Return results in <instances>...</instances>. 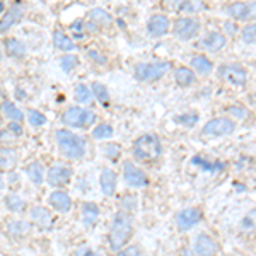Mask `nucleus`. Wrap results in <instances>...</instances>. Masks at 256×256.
<instances>
[{"label":"nucleus","mask_w":256,"mask_h":256,"mask_svg":"<svg viewBox=\"0 0 256 256\" xmlns=\"http://www.w3.org/2000/svg\"><path fill=\"white\" fill-rule=\"evenodd\" d=\"M2 111H4V114H6L7 118L12 120V122H22V120H24V113L14 104V102H10V101L4 102Z\"/></svg>","instance_id":"28"},{"label":"nucleus","mask_w":256,"mask_h":256,"mask_svg":"<svg viewBox=\"0 0 256 256\" xmlns=\"http://www.w3.org/2000/svg\"><path fill=\"white\" fill-rule=\"evenodd\" d=\"M6 46H7V52H9L10 56H24L26 55V46L24 43H20L19 40L16 38H10V40H6Z\"/></svg>","instance_id":"29"},{"label":"nucleus","mask_w":256,"mask_h":256,"mask_svg":"<svg viewBox=\"0 0 256 256\" xmlns=\"http://www.w3.org/2000/svg\"><path fill=\"white\" fill-rule=\"evenodd\" d=\"M226 30L227 31H234V26H232V24H229V22H226Z\"/></svg>","instance_id":"47"},{"label":"nucleus","mask_w":256,"mask_h":256,"mask_svg":"<svg viewBox=\"0 0 256 256\" xmlns=\"http://www.w3.org/2000/svg\"><path fill=\"white\" fill-rule=\"evenodd\" d=\"M195 256H217V244L207 234H198L193 244Z\"/></svg>","instance_id":"13"},{"label":"nucleus","mask_w":256,"mask_h":256,"mask_svg":"<svg viewBox=\"0 0 256 256\" xmlns=\"http://www.w3.org/2000/svg\"><path fill=\"white\" fill-rule=\"evenodd\" d=\"M88 55H89V58H94V62H98V64H106V58L104 56H101L98 52H88Z\"/></svg>","instance_id":"44"},{"label":"nucleus","mask_w":256,"mask_h":256,"mask_svg":"<svg viewBox=\"0 0 256 256\" xmlns=\"http://www.w3.org/2000/svg\"><path fill=\"white\" fill-rule=\"evenodd\" d=\"M200 31V22L198 19L195 18H181V19H176L174 22V28H172V32H174L176 38L180 40H192L195 38Z\"/></svg>","instance_id":"7"},{"label":"nucleus","mask_w":256,"mask_h":256,"mask_svg":"<svg viewBox=\"0 0 256 256\" xmlns=\"http://www.w3.org/2000/svg\"><path fill=\"white\" fill-rule=\"evenodd\" d=\"M192 67L195 68L198 74H202V76H208V74L214 70V64L207 58V56L198 55V56H193Z\"/></svg>","instance_id":"23"},{"label":"nucleus","mask_w":256,"mask_h":256,"mask_svg":"<svg viewBox=\"0 0 256 256\" xmlns=\"http://www.w3.org/2000/svg\"><path fill=\"white\" fill-rule=\"evenodd\" d=\"M20 16H22V9H20L19 6L12 7V9L7 12V14L4 16L2 19H0V32L9 31L10 28L14 26V24L20 19Z\"/></svg>","instance_id":"19"},{"label":"nucleus","mask_w":256,"mask_h":256,"mask_svg":"<svg viewBox=\"0 0 256 256\" xmlns=\"http://www.w3.org/2000/svg\"><path fill=\"white\" fill-rule=\"evenodd\" d=\"M72 178V169L65 164H55L48 171V183L52 186H62V184H67Z\"/></svg>","instance_id":"12"},{"label":"nucleus","mask_w":256,"mask_h":256,"mask_svg":"<svg viewBox=\"0 0 256 256\" xmlns=\"http://www.w3.org/2000/svg\"><path fill=\"white\" fill-rule=\"evenodd\" d=\"M7 128H9V132H10V134H14V135H20V134H22V128H20V125H18V123H10V125L7 126Z\"/></svg>","instance_id":"45"},{"label":"nucleus","mask_w":256,"mask_h":256,"mask_svg":"<svg viewBox=\"0 0 256 256\" xmlns=\"http://www.w3.org/2000/svg\"><path fill=\"white\" fill-rule=\"evenodd\" d=\"M200 9H202V7L198 6V4H192V2H183V4H181V7H180V10H188V12H196Z\"/></svg>","instance_id":"42"},{"label":"nucleus","mask_w":256,"mask_h":256,"mask_svg":"<svg viewBox=\"0 0 256 256\" xmlns=\"http://www.w3.org/2000/svg\"><path fill=\"white\" fill-rule=\"evenodd\" d=\"M28 120H30V123L32 126H43L44 123H46V116L41 114L40 111H36V110H31L30 113H28Z\"/></svg>","instance_id":"37"},{"label":"nucleus","mask_w":256,"mask_h":256,"mask_svg":"<svg viewBox=\"0 0 256 256\" xmlns=\"http://www.w3.org/2000/svg\"><path fill=\"white\" fill-rule=\"evenodd\" d=\"M4 188V178H2V174H0V190Z\"/></svg>","instance_id":"48"},{"label":"nucleus","mask_w":256,"mask_h":256,"mask_svg":"<svg viewBox=\"0 0 256 256\" xmlns=\"http://www.w3.org/2000/svg\"><path fill=\"white\" fill-rule=\"evenodd\" d=\"M62 122L67 126H79V128H88L96 122V114L89 110L79 108V106H72L64 113Z\"/></svg>","instance_id":"5"},{"label":"nucleus","mask_w":256,"mask_h":256,"mask_svg":"<svg viewBox=\"0 0 256 256\" xmlns=\"http://www.w3.org/2000/svg\"><path fill=\"white\" fill-rule=\"evenodd\" d=\"M174 80L181 88H188V86H192L195 82V74L188 67H178L174 70Z\"/></svg>","instance_id":"22"},{"label":"nucleus","mask_w":256,"mask_h":256,"mask_svg":"<svg viewBox=\"0 0 256 256\" xmlns=\"http://www.w3.org/2000/svg\"><path fill=\"white\" fill-rule=\"evenodd\" d=\"M234 125L232 120L229 118H214L207 122L204 125V130H202V134L207 135V137H222V135H229L234 132Z\"/></svg>","instance_id":"6"},{"label":"nucleus","mask_w":256,"mask_h":256,"mask_svg":"<svg viewBox=\"0 0 256 256\" xmlns=\"http://www.w3.org/2000/svg\"><path fill=\"white\" fill-rule=\"evenodd\" d=\"M56 142H58L60 150L67 156L68 159H80L86 154V140L79 135L72 134L68 130L56 132Z\"/></svg>","instance_id":"2"},{"label":"nucleus","mask_w":256,"mask_h":256,"mask_svg":"<svg viewBox=\"0 0 256 256\" xmlns=\"http://www.w3.org/2000/svg\"><path fill=\"white\" fill-rule=\"evenodd\" d=\"M26 174H28V178H30V180H31L34 184H41V183H43L44 172H43V166H41L38 160H34V162L28 164Z\"/></svg>","instance_id":"25"},{"label":"nucleus","mask_w":256,"mask_h":256,"mask_svg":"<svg viewBox=\"0 0 256 256\" xmlns=\"http://www.w3.org/2000/svg\"><path fill=\"white\" fill-rule=\"evenodd\" d=\"M90 24L94 26H110L111 24V16L102 9H92L89 12Z\"/></svg>","instance_id":"27"},{"label":"nucleus","mask_w":256,"mask_h":256,"mask_svg":"<svg viewBox=\"0 0 256 256\" xmlns=\"http://www.w3.org/2000/svg\"><path fill=\"white\" fill-rule=\"evenodd\" d=\"M99 184H101V192L106 196H111L116 190V174L111 169H102L99 176Z\"/></svg>","instance_id":"17"},{"label":"nucleus","mask_w":256,"mask_h":256,"mask_svg":"<svg viewBox=\"0 0 256 256\" xmlns=\"http://www.w3.org/2000/svg\"><path fill=\"white\" fill-rule=\"evenodd\" d=\"M171 65L168 62H152V64H137L135 65V77L142 82H154L160 79Z\"/></svg>","instance_id":"4"},{"label":"nucleus","mask_w":256,"mask_h":256,"mask_svg":"<svg viewBox=\"0 0 256 256\" xmlns=\"http://www.w3.org/2000/svg\"><path fill=\"white\" fill-rule=\"evenodd\" d=\"M92 94L96 96L98 101H101L102 104H108V101H110V92H108V89H106V86L104 84H101V82H92Z\"/></svg>","instance_id":"30"},{"label":"nucleus","mask_w":256,"mask_h":256,"mask_svg":"<svg viewBox=\"0 0 256 256\" xmlns=\"http://www.w3.org/2000/svg\"><path fill=\"white\" fill-rule=\"evenodd\" d=\"M96 253H94L92 250H88V248H80V250H77L76 256H94Z\"/></svg>","instance_id":"46"},{"label":"nucleus","mask_w":256,"mask_h":256,"mask_svg":"<svg viewBox=\"0 0 256 256\" xmlns=\"http://www.w3.org/2000/svg\"><path fill=\"white\" fill-rule=\"evenodd\" d=\"M0 56H2V53H0Z\"/></svg>","instance_id":"52"},{"label":"nucleus","mask_w":256,"mask_h":256,"mask_svg":"<svg viewBox=\"0 0 256 256\" xmlns=\"http://www.w3.org/2000/svg\"><path fill=\"white\" fill-rule=\"evenodd\" d=\"M193 164H198L204 171H210V172H217L224 168V164L218 162H208L207 159H200V158H193Z\"/></svg>","instance_id":"33"},{"label":"nucleus","mask_w":256,"mask_h":256,"mask_svg":"<svg viewBox=\"0 0 256 256\" xmlns=\"http://www.w3.org/2000/svg\"><path fill=\"white\" fill-rule=\"evenodd\" d=\"M183 256H190V253H186V250L183 251Z\"/></svg>","instance_id":"49"},{"label":"nucleus","mask_w":256,"mask_h":256,"mask_svg":"<svg viewBox=\"0 0 256 256\" xmlns=\"http://www.w3.org/2000/svg\"><path fill=\"white\" fill-rule=\"evenodd\" d=\"M48 202H50V205H52L53 208L58 210V212H62V214L68 212V210L72 208V200H70V196L65 192H60V190L52 192Z\"/></svg>","instance_id":"16"},{"label":"nucleus","mask_w":256,"mask_h":256,"mask_svg":"<svg viewBox=\"0 0 256 256\" xmlns=\"http://www.w3.org/2000/svg\"><path fill=\"white\" fill-rule=\"evenodd\" d=\"M98 218H99V207L96 204H92V202H86L82 205V222L88 227H90L96 224Z\"/></svg>","instance_id":"20"},{"label":"nucleus","mask_w":256,"mask_h":256,"mask_svg":"<svg viewBox=\"0 0 256 256\" xmlns=\"http://www.w3.org/2000/svg\"><path fill=\"white\" fill-rule=\"evenodd\" d=\"M60 65H62V68L65 70V74H70L74 70V67L77 65V58H76V56H72V55L64 56L62 62H60Z\"/></svg>","instance_id":"39"},{"label":"nucleus","mask_w":256,"mask_h":256,"mask_svg":"<svg viewBox=\"0 0 256 256\" xmlns=\"http://www.w3.org/2000/svg\"><path fill=\"white\" fill-rule=\"evenodd\" d=\"M227 14L239 20L256 19V2H236L227 7Z\"/></svg>","instance_id":"10"},{"label":"nucleus","mask_w":256,"mask_h":256,"mask_svg":"<svg viewBox=\"0 0 256 256\" xmlns=\"http://www.w3.org/2000/svg\"><path fill=\"white\" fill-rule=\"evenodd\" d=\"M160 140L152 134L140 135L134 144V156L138 160H156L160 156Z\"/></svg>","instance_id":"3"},{"label":"nucleus","mask_w":256,"mask_h":256,"mask_svg":"<svg viewBox=\"0 0 256 256\" xmlns=\"http://www.w3.org/2000/svg\"><path fill=\"white\" fill-rule=\"evenodd\" d=\"M253 229H256V208L250 210L246 217L241 220V226H239V230H242V232H250Z\"/></svg>","instance_id":"32"},{"label":"nucleus","mask_w":256,"mask_h":256,"mask_svg":"<svg viewBox=\"0 0 256 256\" xmlns=\"http://www.w3.org/2000/svg\"><path fill=\"white\" fill-rule=\"evenodd\" d=\"M218 72H220V76L224 77L227 82L238 86V88H241V86L246 84L248 74H246V70L241 67V65H236V64L222 65V67L218 68Z\"/></svg>","instance_id":"9"},{"label":"nucleus","mask_w":256,"mask_h":256,"mask_svg":"<svg viewBox=\"0 0 256 256\" xmlns=\"http://www.w3.org/2000/svg\"><path fill=\"white\" fill-rule=\"evenodd\" d=\"M92 137L98 140L113 137V128H111V125H99L92 130Z\"/></svg>","instance_id":"35"},{"label":"nucleus","mask_w":256,"mask_h":256,"mask_svg":"<svg viewBox=\"0 0 256 256\" xmlns=\"http://www.w3.org/2000/svg\"><path fill=\"white\" fill-rule=\"evenodd\" d=\"M53 44L58 50H64V52H72V50H76V43L62 31H55V34H53Z\"/></svg>","instance_id":"24"},{"label":"nucleus","mask_w":256,"mask_h":256,"mask_svg":"<svg viewBox=\"0 0 256 256\" xmlns=\"http://www.w3.org/2000/svg\"><path fill=\"white\" fill-rule=\"evenodd\" d=\"M6 205H7V208H9L10 212H20V210L26 207V202H24L19 195L10 193V195L6 198Z\"/></svg>","instance_id":"31"},{"label":"nucleus","mask_w":256,"mask_h":256,"mask_svg":"<svg viewBox=\"0 0 256 256\" xmlns=\"http://www.w3.org/2000/svg\"><path fill=\"white\" fill-rule=\"evenodd\" d=\"M2 7H4V6H2V4H0V10H2Z\"/></svg>","instance_id":"50"},{"label":"nucleus","mask_w":256,"mask_h":256,"mask_svg":"<svg viewBox=\"0 0 256 256\" xmlns=\"http://www.w3.org/2000/svg\"><path fill=\"white\" fill-rule=\"evenodd\" d=\"M202 210L200 208H195V207H192V208H184V210H181L180 214L176 216V224H178V229L180 230H190V229H193L198 222L202 220Z\"/></svg>","instance_id":"11"},{"label":"nucleus","mask_w":256,"mask_h":256,"mask_svg":"<svg viewBox=\"0 0 256 256\" xmlns=\"http://www.w3.org/2000/svg\"><path fill=\"white\" fill-rule=\"evenodd\" d=\"M241 40L248 44H256V24H250L242 30Z\"/></svg>","instance_id":"36"},{"label":"nucleus","mask_w":256,"mask_h":256,"mask_svg":"<svg viewBox=\"0 0 256 256\" xmlns=\"http://www.w3.org/2000/svg\"><path fill=\"white\" fill-rule=\"evenodd\" d=\"M123 178H125V183L128 186H134V188H144L148 183L146 172L142 169H138L137 166H134V162H130V160L123 162Z\"/></svg>","instance_id":"8"},{"label":"nucleus","mask_w":256,"mask_h":256,"mask_svg":"<svg viewBox=\"0 0 256 256\" xmlns=\"http://www.w3.org/2000/svg\"><path fill=\"white\" fill-rule=\"evenodd\" d=\"M227 113L232 114V116L238 120H244L248 116V110L241 108V106H229V108H227Z\"/></svg>","instance_id":"40"},{"label":"nucleus","mask_w":256,"mask_h":256,"mask_svg":"<svg viewBox=\"0 0 256 256\" xmlns=\"http://www.w3.org/2000/svg\"><path fill=\"white\" fill-rule=\"evenodd\" d=\"M106 156H108L110 159H116L120 156V148L118 146H114V144H110L108 147H106Z\"/></svg>","instance_id":"41"},{"label":"nucleus","mask_w":256,"mask_h":256,"mask_svg":"<svg viewBox=\"0 0 256 256\" xmlns=\"http://www.w3.org/2000/svg\"><path fill=\"white\" fill-rule=\"evenodd\" d=\"M30 230H31V226L22 220L9 222V226H7V232H9L12 238H22L24 234H28Z\"/></svg>","instance_id":"26"},{"label":"nucleus","mask_w":256,"mask_h":256,"mask_svg":"<svg viewBox=\"0 0 256 256\" xmlns=\"http://www.w3.org/2000/svg\"><path fill=\"white\" fill-rule=\"evenodd\" d=\"M176 123H180V125H184V126H193L195 123L198 122V116L196 114H180V116L174 118Z\"/></svg>","instance_id":"38"},{"label":"nucleus","mask_w":256,"mask_h":256,"mask_svg":"<svg viewBox=\"0 0 256 256\" xmlns=\"http://www.w3.org/2000/svg\"><path fill=\"white\" fill-rule=\"evenodd\" d=\"M134 232V224H132V217L126 212H116L111 222L110 229V244L113 251H120L128 242Z\"/></svg>","instance_id":"1"},{"label":"nucleus","mask_w":256,"mask_h":256,"mask_svg":"<svg viewBox=\"0 0 256 256\" xmlns=\"http://www.w3.org/2000/svg\"><path fill=\"white\" fill-rule=\"evenodd\" d=\"M90 98H92V90H90L88 86L79 84L76 88V101L79 102H89Z\"/></svg>","instance_id":"34"},{"label":"nucleus","mask_w":256,"mask_h":256,"mask_svg":"<svg viewBox=\"0 0 256 256\" xmlns=\"http://www.w3.org/2000/svg\"><path fill=\"white\" fill-rule=\"evenodd\" d=\"M16 164H18V152L9 147L0 148V169L12 171L16 168Z\"/></svg>","instance_id":"18"},{"label":"nucleus","mask_w":256,"mask_h":256,"mask_svg":"<svg viewBox=\"0 0 256 256\" xmlns=\"http://www.w3.org/2000/svg\"><path fill=\"white\" fill-rule=\"evenodd\" d=\"M147 30L152 38H160V36H164L169 31V19L160 14L152 16L147 22Z\"/></svg>","instance_id":"14"},{"label":"nucleus","mask_w":256,"mask_h":256,"mask_svg":"<svg viewBox=\"0 0 256 256\" xmlns=\"http://www.w3.org/2000/svg\"><path fill=\"white\" fill-rule=\"evenodd\" d=\"M94 256H99V254H94Z\"/></svg>","instance_id":"51"},{"label":"nucleus","mask_w":256,"mask_h":256,"mask_svg":"<svg viewBox=\"0 0 256 256\" xmlns=\"http://www.w3.org/2000/svg\"><path fill=\"white\" fill-rule=\"evenodd\" d=\"M31 218L36 222L40 227H43V229H50L53 224V218H52V214L48 212L46 208L43 207H34L31 210Z\"/></svg>","instance_id":"21"},{"label":"nucleus","mask_w":256,"mask_h":256,"mask_svg":"<svg viewBox=\"0 0 256 256\" xmlns=\"http://www.w3.org/2000/svg\"><path fill=\"white\" fill-rule=\"evenodd\" d=\"M118 256H138V250L137 248H126V250L120 251Z\"/></svg>","instance_id":"43"},{"label":"nucleus","mask_w":256,"mask_h":256,"mask_svg":"<svg viewBox=\"0 0 256 256\" xmlns=\"http://www.w3.org/2000/svg\"><path fill=\"white\" fill-rule=\"evenodd\" d=\"M226 43H227V40H226V36L222 34V32L212 31L200 41V46H204L207 52L216 53V52H220V50L226 46Z\"/></svg>","instance_id":"15"}]
</instances>
